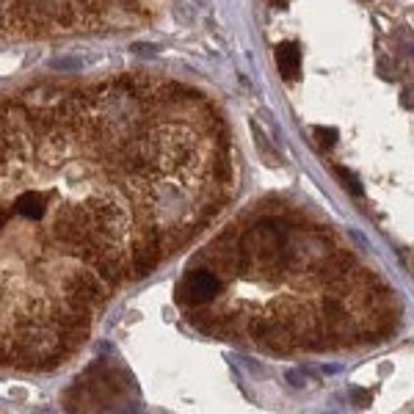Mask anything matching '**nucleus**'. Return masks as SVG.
<instances>
[{
    "label": "nucleus",
    "instance_id": "obj_1",
    "mask_svg": "<svg viewBox=\"0 0 414 414\" xmlns=\"http://www.w3.org/2000/svg\"><path fill=\"white\" fill-rule=\"evenodd\" d=\"M287 224L279 219H265L243 232L240 246L249 257V271H290L287 260Z\"/></svg>",
    "mask_w": 414,
    "mask_h": 414
},
{
    "label": "nucleus",
    "instance_id": "obj_2",
    "mask_svg": "<svg viewBox=\"0 0 414 414\" xmlns=\"http://www.w3.org/2000/svg\"><path fill=\"white\" fill-rule=\"evenodd\" d=\"M219 290H221V279L213 271H193V274H188V279L180 287V293H183L180 298L188 301V304H193V307H199V304L213 301Z\"/></svg>",
    "mask_w": 414,
    "mask_h": 414
},
{
    "label": "nucleus",
    "instance_id": "obj_3",
    "mask_svg": "<svg viewBox=\"0 0 414 414\" xmlns=\"http://www.w3.org/2000/svg\"><path fill=\"white\" fill-rule=\"evenodd\" d=\"M276 64H279V72L282 78L293 81L298 75V67H301V53L293 42H284V45L276 47Z\"/></svg>",
    "mask_w": 414,
    "mask_h": 414
},
{
    "label": "nucleus",
    "instance_id": "obj_4",
    "mask_svg": "<svg viewBox=\"0 0 414 414\" xmlns=\"http://www.w3.org/2000/svg\"><path fill=\"white\" fill-rule=\"evenodd\" d=\"M334 174H337V177L343 180V185H345V191H351L354 196H359V193H362V185L357 183V177H354V174H351L348 169H343V166H337V169H334Z\"/></svg>",
    "mask_w": 414,
    "mask_h": 414
},
{
    "label": "nucleus",
    "instance_id": "obj_5",
    "mask_svg": "<svg viewBox=\"0 0 414 414\" xmlns=\"http://www.w3.org/2000/svg\"><path fill=\"white\" fill-rule=\"evenodd\" d=\"M315 136H318V144H321V146H334L337 130H334V127H315Z\"/></svg>",
    "mask_w": 414,
    "mask_h": 414
}]
</instances>
